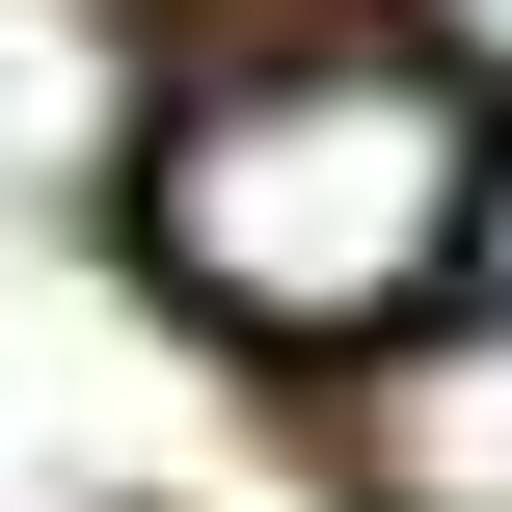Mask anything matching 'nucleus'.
Instances as JSON below:
<instances>
[{
	"label": "nucleus",
	"mask_w": 512,
	"mask_h": 512,
	"mask_svg": "<svg viewBox=\"0 0 512 512\" xmlns=\"http://www.w3.org/2000/svg\"><path fill=\"white\" fill-rule=\"evenodd\" d=\"M432 27H459V54H512V0H432Z\"/></svg>",
	"instance_id": "nucleus-4"
},
{
	"label": "nucleus",
	"mask_w": 512,
	"mask_h": 512,
	"mask_svg": "<svg viewBox=\"0 0 512 512\" xmlns=\"http://www.w3.org/2000/svg\"><path fill=\"white\" fill-rule=\"evenodd\" d=\"M459 270H512V162H486V189H459Z\"/></svg>",
	"instance_id": "nucleus-3"
},
{
	"label": "nucleus",
	"mask_w": 512,
	"mask_h": 512,
	"mask_svg": "<svg viewBox=\"0 0 512 512\" xmlns=\"http://www.w3.org/2000/svg\"><path fill=\"white\" fill-rule=\"evenodd\" d=\"M459 189H486V108H459V54L270 27V54L162 81L135 243H162V270H189L243 351H378L405 297H459Z\"/></svg>",
	"instance_id": "nucleus-1"
},
{
	"label": "nucleus",
	"mask_w": 512,
	"mask_h": 512,
	"mask_svg": "<svg viewBox=\"0 0 512 512\" xmlns=\"http://www.w3.org/2000/svg\"><path fill=\"white\" fill-rule=\"evenodd\" d=\"M351 486H378V512H512V324H486V351H432V378H378Z\"/></svg>",
	"instance_id": "nucleus-2"
}]
</instances>
